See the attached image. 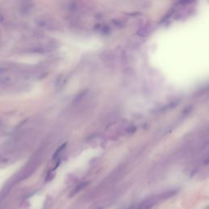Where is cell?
Segmentation results:
<instances>
[{
    "mask_svg": "<svg viewBox=\"0 0 209 209\" xmlns=\"http://www.w3.org/2000/svg\"><path fill=\"white\" fill-rule=\"evenodd\" d=\"M36 23L40 28L47 29L50 31H58L61 28V24L56 19L50 17H39V19L36 20Z\"/></svg>",
    "mask_w": 209,
    "mask_h": 209,
    "instance_id": "cell-1",
    "label": "cell"
},
{
    "mask_svg": "<svg viewBox=\"0 0 209 209\" xmlns=\"http://www.w3.org/2000/svg\"><path fill=\"white\" fill-rule=\"evenodd\" d=\"M33 7V0H19L18 1V8L19 11L23 14H28Z\"/></svg>",
    "mask_w": 209,
    "mask_h": 209,
    "instance_id": "cell-2",
    "label": "cell"
},
{
    "mask_svg": "<svg viewBox=\"0 0 209 209\" xmlns=\"http://www.w3.org/2000/svg\"><path fill=\"white\" fill-rule=\"evenodd\" d=\"M87 185H88V182H84V183H82V184L79 185L78 186L73 190V193H72V195L75 194H77V193L79 192L80 190H82L83 189H84L85 187H86V186H87Z\"/></svg>",
    "mask_w": 209,
    "mask_h": 209,
    "instance_id": "cell-3",
    "label": "cell"
},
{
    "mask_svg": "<svg viewBox=\"0 0 209 209\" xmlns=\"http://www.w3.org/2000/svg\"><path fill=\"white\" fill-rule=\"evenodd\" d=\"M65 145L64 144V145H63L62 146H61V147H60V148H59V149H58V150H57V152L55 153V154H54V156H53V158H57V156H58V155L60 154V153H61V151H62L63 149L65 148Z\"/></svg>",
    "mask_w": 209,
    "mask_h": 209,
    "instance_id": "cell-4",
    "label": "cell"
},
{
    "mask_svg": "<svg viewBox=\"0 0 209 209\" xmlns=\"http://www.w3.org/2000/svg\"><path fill=\"white\" fill-rule=\"evenodd\" d=\"M207 209H209V207H208V208H207Z\"/></svg>",
    "mask_w": 209,
    "mask_h": 209,
    "instance_id": "cell-5",
    "label": "cell"
}]
</instances>
